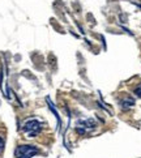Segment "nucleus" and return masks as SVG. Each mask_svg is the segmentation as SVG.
<instances>
[{
  "label": "nucleus",
  "mask_w": 141,
  "mask_h": 158,
  "mask_svg": "<svg viewBox=\"0 0 141 158\" xmlns=\"http://www.w3.org/2000/svg\"><path fill=\"white\" fill-rule=\"evenodd\" d=\"M132 105H133V99H131V98L124 99L123 102H122V107H123V109H128V107H131Z\"/></svg>",
  "instance_id": "7ed1b4c3"
},
{
  "label": "nucleus",
  "mask_w": 141,
  "mask_h": 158,
  "mask_svg": "<svg viewBox=\"0 0 141 158\" xmlns=\"http://www.w3.org/2000/svg\"><path fill=\"white\" fill-rule=\"evenodd\" d=\"M38 148L34 145H20L15 150L16 158H31L38 154Z\"/></svg>",
  "instance_id": "f257e3e1"
},
{
  "label": "nucleus",
  "mask_w": 141,
  "mask_h": 158,
  "mask_svg": "<svg viewBox=\"0 0 141 158\" xmlns=\"http://www.w3.org/2000/svg\"><path fill=\"white\" fill-rule=\"evenodd\" d=\"M22 129H24V132H25L29 137H34V136H37L39 132H41L42 124L39 123L37 119H30V120H27V122L24 124Z\"/></svg>",
  "instance_id": "f03ea898"
},
{
  "label": "nucleus",
  "mask_w": 141,
  "mask_h": 158,
  "mask_svg": "<svg viewBox=\"0 0 141 158\" xmlns=\"http://www.w3.org/2000/svg\"><path fill=\"white\" fill-rule=\"evenodd\" d=\"M135 94H136L137 97L141 98V84H140L139 86H136V89H135Z\"/></svg>",
  "instance_id": "20e7f679"
},
{
  "label": "nucleus",
  "mask_w": 141,
  "mask_h": 158,
  "mask_svg": "<svg viewBox=\"0 0 141 158\" xmlns=\"http://www.w3.org/2000/svg\"><path fill=\"white\" fill-rule=\"evenodd\" d=\"M3 149H4V140L0 137V153L3 152Z\"/></svg>",
  "instance_id": "39448f33"
}]
</instances>
